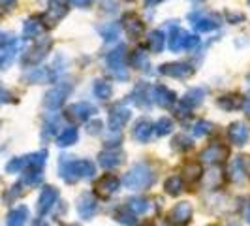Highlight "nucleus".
<instances>
[{
	"instance_id": "a19ab883",
	"label": "nucleus",
	"mask_w": 250,
	"mask_h": 226,
	"mask_svg": "<svg viewBox=\"0 0 250 226\" xmlns=\"http://www.w3.org/2000/svg\"><path fill=\"white\" fill-rule=\"evenodd\" d=\"M211 130H213V125L211 123H207V121H198L196 125H194V136H198V138H201V136H207V134H211Z\"/></svg>"
},
{
	"instance_id": "cd10ccee",
	"label": "nucleus",
	"mask_w": 250,
	"mask_h": 226,
	"mask_svg": "<svg viewBox=\"0 0 250 226\" xmlns=\"http://www.w3.org/2000/svg\"><path fill=\"white\" fill-rule=\"evenodd\" d=\"M77 139H79L77 128L75 126H68V128H64L62 132L57 136V145L59 147H70V145L77 143Z\"/></svg>"
},
{
	"instance_id": "dca6fc26",
	"label": "nucleus",
	"mask_w": 250,
	"mask_h": 226,
	"mask_svg": "<svg viewBox=\"0 0 250 226\" xmlns=\"http://www.w3.org/2000/svg\"><path fill=\"white\" fill-rule=\"evenodd\" d=\"M96 211H98V200L90 192H85L77 198V213L81 219H92Z\"/></svg>"
},
{
	"instance_id": "8fccbe9b",
	"label": "nucleus",
	"mask_w": 250,
	"mask_h": 226,
	"mask_svg": "<svg viewBox=\"0 0 250 226\" xmlns=\"http://www.w3.org/2000/svg\"><path fill=\"white\" fill-rule=\"evenodd\" d=\"M243 108H245V112H247V115H250V98H247V100H245V104H243Z\"/></svg>"
},
{
	"instance_id": "6e6552de",
	"label": "nucleus",
	"mask_w": 250,
	"mask_h": 226,
	"mask_svg": "<svg viewBox=\"0 0 250 226\" xmlns=\"http://www.w3.org/2000/svg\"><path fill=\"white\" fill-rule=\"evenodd\" d=\"M70 92H72V85H70V83H59V85H55V87L45 94V98H43L45 108H49V110L61 108L64 102H66V98L70 96Z\"/></svg>"
},
{
	"instance_id": "9b49d317",
	"label": "nucleus",
	"mask_w": 250,
	"mask_h": 226,
	"mask_svg": "<svg viewBox=\"0 0 250 226\" xmlns=\"http://www.w3.org/2000/svg\"><path fill=\"white\" fill-rule=\"evenodd\" d=\"M59 202V188L55 187H43L40 196H38V213L40 215H47L57 205Z\"/></svg>"
},
{
	"instance_id": "4be33fe9",
	"label": "nucleus",
	"mask_w": 250,
	"mask_h": 226,
	"mask_svg": "<svg viewBox=\"0 0 250 226\" xmlns=\"http://www.w3.org/2000/svg\"><path fill=\"white\" fill-rule=\"evenodd\" d=\"M152 132H154V126H152V123H150L149 119H139L138 123L134 125L132 136L139 143H147L150 139V136H152Z\"/></svg>"
},
{
	"instance_id": "20e7f679",
	"label": "nucleus",
	"mask_w": 250,
	"mask_h": 226,
	"mask_svg": "<svg viewBox=\"0 0 250 226\" xmlns=\"http://www.w3.org/2000/svg\"><path fill=\"white\" fill-rule=\"evenodd\" d=\"M198 44H200V38L196 36V34H190L187 30H183L181 26L171 23V32H169V49L173 51V53H179V51L183 49H194V47H198Z\"/></svg>"
},
{
	"instance_id": "5fc2aeb1",
	"label": "nucleus",
	"mask_w": 250,
	"mask_h": 226,
	"mask_svg": "<svg viewBox=\"0 0 250 226\" xmlns=\"http://www.w3.org/2000/svg\"><path fill=\"white\" fill-rule=\"evenodd\" d=\"M229 226H239V225H237V223H231V225H229Z\"/></svg>"
},
{
	"instance_id": "ddd939ff",
	"label": "nucleus",
	"mask_w": 250,
	"mask_h": 226,
	"mask_svg": "<svg viewBox=\"0 0 250 226\" xmlns=\"http://www.w3.org/2000/svg\"><path fill=\"white\" fill-rule=\"evenodd\" d=\"M121 187V181L115 174H105L96 181V194L100 198H111L113 194L119 190Z\"/></svg>"
},
{
	"instance_id": "a211bd4d",
	"label": "nucleus",
	"mask_w": 250,
	"mask_h": 226,
	"mask_svg": "<svg viewBox=\"0 0 250 226\" xmlns=\"http://www.w3.org/2000/svg\"><path fill=\"white\" fill-rule=\"evenodd\" d=\"M45 28H47V25H45L43 17H40V15L30 17V19H26L25 25H23V36H25V40H38L45 32Z\"/></svg>"
},
{
	"instance_id": "79ce46f5",
	"label": "nucleus",
	"mask_w": 250,
	"mask_h": 226,
	"mask_svg": "<svg viewBox=\"0 0 250 226\" xmlns=\"http://www.w3.org/2000/svg\"><path fill=\"white\" fill-rule=\"evenodd\" d=\"M6 170H8V174H19V172H23V170H25V160H23V157L12 158L10 162L6 164Z\"/></svg>"
},
{
	"instance_id": "39448f33",
	"label": "nucleus",
	"mask_w": 250,
	"mask_h": 226,
	"mask_svg": "<svg viewBox=\"0 0 250 226\" xmlns=\"http://www.w3.org/2000/svg\"><path fill=\"white\" fill-rule=\"evenodd\" d=\"M49 49H51L49 38H38L36 44L25 51V55H23V64H25V66H36V64H40L47 57Z\"/></svg>"
},
{
	"instance_id": "c756f323",
	"label": "nucleus",
	"mask_w": 250,
	"mask_h": 226,
	"mask_svg": "<svg viewBox=\"0 0 250 226\" xmlns=\"http://www.w3.org/2000/svg\"><path fill=\"white\" fill-rule=\"evenodd\" d=\"M164 44H166V36L162 30H150L147 36V49L150 53H160L164 49Z\"/></svg>"
},
{
	"instance_id": "603ef678",
	"label": "nucleus",
	"mask_w": 250,
	"mask_h": 226,
	"mask_svg": "<svg viewBox=\"0 0 250 226\" xmlns=\"http://www.w3.org/2000/svg\"><path fill=\"white\" fill-rule=\"evenodd\" d=\"M245 217H247V221L250 223V203H249V207H247V213H245Z\"/></svg>"
},
{
	"instance_id": "4468645a",
	"label": "nucleus",
	"mask_w": 250,
	"mask_h": 226,
	"mask_svg": "<svg viewBox=\"0 0 250 226\" xmlns=\"http://www.w3.org/2000/svg\"><path fill=\"white\" fill-rule=\"evenodd\" d=\"M130 117H132L130 108H126L123 104L111 108L109 110V126H111V132H119L121 128H125L126 123L130 121Z\"/></svg>"
},
{
	"instance_id": "aec40b11",
	"label": "nucleus",
	"mask_w": 250,
	"mask_h": 226,
	"mask_svg": "<svg viewBox=\"0 0 250 226\" xmlns=\"http://www.w3.org/2000/svg\"><path fill=\"white\" fill-rule=\"evenodd\" d=\"M123 25H125L126 32H128V36L136 38V40L145 34V23L139 19L136 13H128V15H125V19H123Z\"/></svg>"
},
{
	"instance_id": "bf43d9fd",
	"label": "nucleus",
	"mask_w": 250,
	"mask_h": 226,
	"mask_svg": "<svg viewBox=\"0 0 250 226\" xmlns=\"http://www.w3.org/2000/svg\"><path fill=\"white\" fill-rule=\"evenodd\" d=\"M128 2H130V0H128Z\"/></svg>"
},
{
	"instance_id": "e433bc0d",
	"label": "nucleus",
	"mask_w": 250,
	"mask_h": 226,
	"mask_svg": "<svg viewBox=\"0 0 250 226\" xmlns=\"http://www.w3.org/2000/svg\"><path fill=\"white\" fill-rule=\"evenodd\" d=\"M98 32H100L102 38H104L105 42H113V40H117V36H119V25H117V23L102 25L100 28H98Z\"/></svg>"
},
{
	"instance_id": "c03bdc74",
	"label": "nucleus",
	"mask_w": 250,
	"mask_h": 226,
	"mask_svg": "<svg viewBox=\"0 0 250 226\" xmlns=\"http://www.w3.org/2000/svg\"><path fill=\"white\" fill-rule=\"evenodd\" d=\"M104 125H102V121H92V123H87V132L88 134H100Z\"/></svg>"
},
{
	"instance_id": "393cba45",
	"label": "nucleus",
	"mask_w": 250,
	"mask_h": 226,
	"mask_svg": "<svg viewBox=\"0 0 250 226\" xmlns=\"http://www.w3.org/2000/svg\"><path fill=\"white\" fill-rule=\"evenodd\" d=\"M17 49H19L17 40H10L8 44H4L0 47V70H6L13 63L15 55H17Z\"/></svg>"
},
{
	"instance_id": "412c9836",
	"label": "nucleus",
	"mask_w": 250,
	"mask_h": 226,
	"mask_svg": "<svg viewBox=\"0 0 250 226\" xmlns=\"http://www.w3.org/2000/svg\"><path fill=\"white\" fill-rule=\"evenodd\" d=\"M68 4H64V2H51V8L47 10L45 15H42L43 17V21H45V25H57L61 19H62L64 15L68 13Z\"/></svg>"
},
{
	"instance_id": "2eb2a0df",
	"label": "nucleus",
	"mask_w": 250,
	"mask_h": 226,
	"mask_svg": "<svg viewBox=\"0 0 250 226\" xmlns=\"http://www.w3.org/2000/svg\"><path fill=\"white\" fill-rule=\"evenodd\" d=\"M150 98L160 108H171L177 100V94L166 85H154V87H150Z\"/></svg>"
},
{
	"instance_id": "0eeeda50",
	"label": "nucleus",
	"mask_w": 250,
	"mask_h": 226,
	"mask_svg": "<svg viewBox=\"0 0 250 226\" xmlns=\"http://www.w3.org/2000/svg\"><path fill=\"white\" fill-rule=\"evenodd\" d=\"M228 155H229V149L222 141H213V143H209L205 149L201 151V162L214 166V164L224 162L228 158Z\"/></svg>"
},
{
	"instance_id": "c85d7f7f",
	"label": "nucleus",
	"mask_w": 250,
	"mask_h": 226,
	"mask_svg": "<svg viewBox=\"0 0 250 226\" xmlns=\"http://www.w3.org/2000/svg\"><path fill=\"white\" fill-rule=\"evenodd\" d=\"M130 66H134L136 70H147L149 68V59H147V51L145 47H138L130 57H128Z\"/></svg>"
},
{
	"instance_id": "5701e85b",
	"label": "nucleus",
	"mask_w": 250,
	"mask_h": 226,
	"mask_svg": "<svg viewBox=\"0 0 250 226\" xmlns=\"http://www.w3.org/2000/svg\"><path fill=\"white\" fill-rule=\"evenodd\" d=\"M228 136L231 139V143L243 147V145L249 141L250 132L245 123H233V125H229V128H228Z\"/></svg>"
},
{
	"instance_id": "f03ea898",
	"label": "nucleus",
	"mask_w": 250,
	"mask_h": 226,
	"mask_svg": "<svg viewBox=\"0 0 250 226\" xmlns=\"http://www.w3.org/2000/svg\"><path fill=\"white\" fill-rule=\"evenodd\" d=\"M123 183H125V187L128 190H145V188H149L154 183V172L150 170L149 164H134L128 170Z\"/></svg>"
},
{
	"instance_id": "a878e982",
	"label": "nucleus",
	"mask_w": 250,
	"mask_h": 226,
	"mask_svg": "<svg viewBox=\"0 0 250 226\" xmlns=\"http://www.w3.org/2000/svg\"><path fill=\"white\" fill-rule=\"evenodd\" d=\"M26 221H28V207L26 205H17L6 215V226H25Z\"/></svg>"
},
{
	"instance_id": "bb28decb",
	"label": "nucleus",
	"mask_w": 250,
	"mask_h": 226,
	"mask_svg": "<svg viewBox=\"0 0 250 226\" xmlns=\"http://www.w3.org/2000/svg\"><path fill=\"white\" fill-rule=\"evenodd\" d=\"M218 108H222L226 112H235V110H241L243 104H245V98L241 94H226L222 98L216 100Z\"/></svg>"
},
{
	"instance_id": "6ab92c4d",
	"label": "nucleus",
	"mask_w": 250,
	"mask_h": 226,
	"mask_svg": "<svg viewBox=\"0 0 250 226\" xmlns=\"http://www.w3.org/2000/svg\"><path fill=\"white\" fill-rule=\"evenodd\" d=\"M158 72L164 75H169V77H177V79H185L188 75L194 74V70H192V66L190 64H185V63H167V64H162L160 68H158Z\"/></svg>"
},
{
	"instance_id": "f3484780",
	"label": "nucleus",
	"mask_w": 250,
	"mask_h": 226,
	"mask_svg": "<svg viewBox=\"0 0 250 226\" xmlns=\"http://www.w3.org/2000/svg\"><path fill=\"white\" fill-rule=\"evenodd\" d=\"M98 162L105 170H115L125 162V153L121 149H105L98 155Z\"/></svg>"
},
{
	"instance_id": "6e6d98bb",
	"label": "nucleus",
	"mask_w": 250,
	"mask_h": 226,
	"mask_svg": "<svg viewBox=\"0 0 250 226\" xmlns=\"http://www.w3.org/2000/svg\"><path fill=\"white\" fill-rule=\"evenodd\" d=\"M247 174H249V176H250V164H249V170H247Z\"/></svg>"
},
{
	"instance_id": "13d9d810",
	"label": "nucleus",
	"mask_w": 250,
	"mask_h": 226,
	"mask_svg": "<svg viewBox=\"0 0 250 226\" xmlns=\"http://www.w3.org/2000/svg\"><path fill=\"white\" fill-rule=\"evenodd\" d=\"M249 4H250V0H249Z\"/></svg>"
},
{
	"instance_id": "2f4dec72",
	"label": "nucleus",
	"mask_w": 250,
	"mask_h": 226,
	"mask_svg": "<svg viewBox=\"0 0 250 226\" xmlns=\"http://www.w3.org/2000/svg\"><path fill=\"white\" fill-rule=\"evenodd\" d=\"M113 219L115 221H119L121 225H125V226H134L138 221H136V215L132 213L126 205H123V207H119L115 213H113Z\"/></svg>"
},
{
	"instance_id": "f704fd0d",
	"label": "nucleus",
	"mask_w": 250,
	"mask_h": 226,
	"mask_svg": "<svg viewBox=\"0 0 250 226\" xmlns=\"http://www.w3.org/2000/svg\"><path fill=\"white\" fill-rule=\"evenodd\" d=\"M185 179H187L188 183H196V181H200L201 179V174H203V170H201V164L198 162H190L185 166Z\"/></svg>"
},
{
	"instance_id": "ea45409f",
	"label": "nucleus",
	"mask_w": 250,
	"mask_h": 226,
	"mask_svg": "<svg viewBox=\"0 0 250 226\" xmlns=\"http://www.w3.org/2000/svg\"><path fill=\"white\" fill-rule=\"evenodd\" d=\"M30 83H40V81H49V70L47 68H36L32 74L28 75Z\"/></svg>"
},
{
	"instance_id": "9d476101",
	"label": "nucleus",
	"mask_w": 250,
	"mask_h": 226,
	"mask_svg": "<svg viewBox=\"0 0 250 226\" xmlns=\"http://www.w3.org/2000/svg\"><path fill=\"white\" fill-rule=\"evenodd\" d=\"M205 89H200V87H194L190 89L187 94L181 98V102H179V112H181V115H187V113H190L194 108H198L201 104V100L205 98Z\"/></svg>"
},
{
	"instance_id": "7ed1b4c3",
	"label": "nucleus",
	"mask_w": 250,
	"mask_h": 226,
	"mask_svg": "<svg viewBox=\"0 0 250 226\" xmlns=\"http://www.w3.org/2000/svg\"><path fill=\"white\" fill-rule=\"evenodd\" d=\"M105 63H107V68H109V72L115 79H119V81H126L128 79V57H126V47L123 44H119L117 45V49H113L109 55H107V59H105Z\"/></svg>"
},
{
	"instance_id": "864d4df0",
	"label": "nucleus",
	"mask_w": 250,
	"mask_h": 226,
	"mask_svg": "<svg viewBox=\"0 0 250 226\" xmlns=\"http://www.w3.org/2000/svg\"><path fill=\"white\" fill-rule=\"evenodd\" d=\"M158 2H162V0H147V4H158Z\"/></svg>"
},
{
	"instance_id": "423d86ee",
	"label": "nucleus",
	"mask_w": 250,
	"mask_h": 226,
	"mask_svg": "<svg viewBox=\"0 0 250 226\" xmlns=\"http://www.w3.org/2000/svg\"><path fill=\"white\" fill-rule=\"evenodd\" d=\"M188 19L192 21V25L198 32H211V30L220 26V17L214 15V13L194 12L188 15Z\"/></svg>"
},
{
	"instance_id": "b1692460",
	"label": "nucleus",
	"mask_w": 250,
	"mask_h": 226,
	"mask_svg": "<svg viewBox=\"0 0 250 226\" xmlns=\"http://www.w3.org/2000/svg\"><path fill=\"white\" fill-rule=\"evenodd\" d=\"M132 102H134L138 108H141V110H149L152 98H150V87L147 83H139L138 87L134 89V92H132Z\"/></svg>"
},
{
	"instance_id": "f8f14e48",
	"label": "nucleus",
	"mask_w": 250,
	"mask_h": 226,
	"mask_svg": "<svg viewBox=\"0 0 250 226\" xmlns=\"http://www.w3.org/2000/svg\"><path fill=\"white\" fill-rule=\"evenodd\" d=\"M192 203L190 202H179L175 207L169 211V223L173 226H187L192 221Z\"/></svg>"
},
{
	"instance_id": "37998d69",
	"label": "nucleus",
	"mask_w": 250,
	"mask_h": 226,
	"mask_svg": "<svg viewBox=\"0 0 250 226\" xmlns=\"http://www.w3.org/2000/svg\"><path fill=\"white\" fill-rule=\"evenodd\" d=\"M190 147H192V139L187 138V136H175V139H173V149L188 151Z\"/></svg>"
},
{
	"instance_id": "3c124183",
	"label": "nucleus",
	"mask_w": 250,
	"mask_h": 226,
	"mask_svg": "<svg viewBox=\"0 0 250 226\" xmlns=\"http://www.w3.org/2000/svg\"><path fill=\"white\" fill-rule=\"evenodd\" d=\"M34 226H49V225H47V223H45L43 219H38L36 223H34Z\"/></svg>"
},
{
	"instance_id": "72a5a7b5",
	"label": "nucleus",
	"mask_w": 250,
	"mask_h": 226,
	"mask_svg": "<svg viewBox=\"0 0 250 226\" xmlns=\"http://www.w3.org/2000/svg\"><path fill=\"white\" fill-rule=\"evenodd\" d=\"M229 174H231V179H233L235 183L245 181V177H247V170H245V162H243V158H241V157H235V160L231 162Z\"/></svg>"
},
{
	"instance_id": "f257e3e1",
	"label": "nucleus",
	"mask_w": 250,
	"mask_h": 226,
	"mask_svg": "<svg viewBox=\"0 0 250 226\" xmlns=\"http://www.w3.org/2000/svg\"><path fill=\"white\" fill-rule=\"evenodd\" d=\"M59 174L66 183H75L79 179H90L96 174V166L87 158L75 160L74 157L62 155L59 160Z\"/></svg>"
},
{
	"instance_id": "09e8293b",
	"label": "nucleus",
	"mask_w": 250,
	"mask_h": 226,
	"mask_svg": "<svg viewBox=\"0 0 250 226\" xmlns=\"http://www.w3.org/2000/svg\"><path fill=\"white\" fill-rule=\"evenodd\" d=\"M0 6H4V8H12V6H15V0H0Z\"/></svg>"
},
{
	"instance_id": "7c9ffc66",
	"label": "nucleus",
	"mask_w": 250,
	"mask_h": 226,
	"mask_svg": "<svg viewBox=\"0 0 250 226\" xmlns=\"http://www.w3.org/2000/svg\"><path fill=\"white\" fill-rule=\"evenodd\" d=\"M183 187H185V183H183V177L181 176L167 177L166 183H164V188H166V192H167L169 196H179V194L183 192Z\"/></svg>"
},
{
	"instance_id": "58836bf2",
	"label": "nucleus",
	"mask_w": 250,
	"mask_h": 226,
	"mask_svg": "<svg viewBox=\"0 0 250 226\" xmlns=\"http://www.w3.org/2000/svg\"><path fill=\"white\" fill-rule=\"evenodd\" d=\"M57 128H59V117L55 115V117L47 119V121H45V125H43V130H42V136H43V139L55 138Z\"/></svg>"
},
{
	"instance_id": "4c0bfd02",
	"label": "nucleus",
	"mask_w": 250,
	"mask_h": 226,
	"mask_svg": "<svg viewBox=\"0 0 250 226\" xmlns=\"http://www.w3.org/2000/svg\"><path fill=\"white\" fill-rule=\"evenodd\" d=\"M171 130H173V121L169 119V117H160V121L156 123V128H154V132H156V136H167V134H171Z\"/></svg>"
},
{
	"instance_id": "de8ad7c7",
	"label": "nucleus",
	"mask_w": 250,
	"mask_h": 226,
	"mask_svg": "<svg viewBox=\"0 0 250 226\" xmlns=\"http://www.w3.org/2000/svg\"><path fill=\"white\" fill-rule=\"evenodd\" d=\"M10 98H12V96H10V94H8L4 89L0 87V104H4V102H10Z\"/></svg>"
},
{
	"instance_id": "473e14b6",
	"label": "nucleus",
	"mask_w": 250,
	"mask_h": 226,
	"mask_svg": "<svg viewBox=\"0 0 250 226\" xmlns=\"http://www.w3.org/2000/svg\"><path fill=\"white\" fill-rule=\"evenodd\" d=\"M126 207L132 211L134 215H143L149 211V202L145 198H139V196H134L126 202Z\"/></svg>"
},
{
	"instance_id": "c9c22d12",
	"label": "nucleus",
	"mask_w": 250,
	"mask_h": 226,
	"mask_svg": "<svg viewBox=\"0 0 250 226\" xmlns=\"http://www.w3.org/2000/svg\"><path fill=\"white\" fill-rule=\"evenodd\" d=\"M111 92H113V89L107 81L98 79V81L94 83V94H96L100 100H109V98H111Z\"/></svg>"
},
{
	"instance_id": "49530a36",
	"label": "nucleus",
	"mask_w": 250,
	"mask_h": 226,
	"mask_svg": "<svg viewBox=\"0 0 250 226\" xmlns=\"http://www.w3.org/2000/svg\"><path fill=\"white\" fill-rule=\"evenodd\" d=\"M74 6H79V8H87V6H90V2L92 0H70Z\"/></svg>"
},
{
	"instance_id": "a18cd8bd",
	"label": "nucleus",
	"mask_w": 250,
	"mask_h": 226,
	"mask_svg": "<svg viewBox=\"0 0 250 226\" xmlns=\"http://www.w3.org/2000/svg\"><path fill=\"white\" fill-rule=\"evenodd\" d=\"M226 17H228L231 23H235V21H243V19H245V15H243V13H231V12H226Z\"/></svg>"
},
{
	"instance_id": "4d7b16f0",
	"label": "nucleus",
	"mask_w": 250,
	"mask_h": 226,
	"mask_svg": "<svg viewBox=\"0 0 250 226\" xmlns=\"http://www.w3.org/2000/svg\"><path fill=\"white\" fill-rule=\"evenodd\" d=\"M68 226H81V225H75V223H74V225H68Z\"/></svg>"
},
{
	"instance_id": "1a4fd4ad",
	"label": "nucleus",
	"mask_w": 250,
	"mask_h": 226,
	"mask_svg": "<svg viewBox=\"0 0 250 226\" xmlns=\"http://www.w3.org/2000/svg\"><path fill=\"white\" fill-rule=\"evenodd\" d=\"M94 115H96V108L88 102H77L66 110V117L74 123H88V119Z\"/></svg>"
}]
</instances>
